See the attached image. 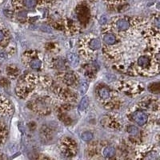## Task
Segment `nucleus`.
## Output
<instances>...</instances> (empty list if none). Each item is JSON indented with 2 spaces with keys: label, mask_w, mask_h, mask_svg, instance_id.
<instances>
[{
  "label": "nucleus",
  "mask_w": 160,
  "mask_h": 160,
  "mask_svg": "<svg viewBox=\"0 0 160 160\" xmlns=\"http://www.w3.org/2000/svg\"><path fill=\"white\" fill-rule=\"evenodd\" d=\"M149 63L150 59L147 56H141V57L139 58V59H138V64H139L140 67H147V66H148Z\"/></svg>",
  "instance_id": "6e6552de"
},
{
  "label": "nucleus",
  "mask_w": 160,
  "mask_h": 160,
  "mask_svg": "<svg viewBox=\"0 0 160 160\" xmlns=\"http://www.w3.org/2000/svg\"><path fill=\"white\" fill-rule=\"evenodd\" d=\"M81 139L85 142L91 141V139H93V135H92L91 132L86 131V132H83V133L81 135Z\"/></svg>",
  "instance_id": "9d476101"
},
{
  "label": "nucleus",
  "mask_w": 160,
  "mask_h": 160,
  "mask_svg": "<svg viewBox=\"0 0 160 160\" xmlns=\"http://www.w3.org/2000/svg\"><path fill=\"white\" fill-rule=\"evenodd\" d=\"M41 65H42L41 61L38 59H32L31 63H30V66H31V67L33 68V69H39V68H40V67H41Z\"/></svg>",
  "instance_id": "9b49d317"
},
{
  "label": "nucleus",
  "mask_w": 160,
  "mask_h": 160,
  "mask_svg": "<svg viewBox=\"0 0 160 160\" xmlns=\"http://www.w3.org/2000/svg\"><path fill=\"white\" fill-rule=\"evenodd\" d=\"M24 4L27 8L35 7L36 5V0H24Z\"/></svg>",
  "instance_id": "ddd939ff"
},
{
  "label": "nucleus",
  "mask_w": 160,
  "mask_h": 160,
  "mask_svg": "<svg viewBox=\"0 0 160 160\" xmlns=\"http://www.w3.org/2000/svg\"><path fill=\"white\" fill-rule=\"evenodd\" d=\"M127 132L129 134H131L132 135H137L138 132H139V129L135 127V126H130L127 129Z\"/></svg>",
  "instance_id": "2eb2a0df"
},
{
  "label": "nucleus",
  "mask_w": 160,
  "mask_h": 160,
  "mask_svg": "<svg viewBox=\"0 0 160 160\" xmlns=\"http://www.w3.org/2000/svg\"><path fill=\"white\" fill-rule=\"evenodd\" d=\"M103 40L107 45H113L116 42V38L115 35H111V34H107V35H104Z\"/></svg>",
  "instance_id": "20e7f679"
},
{
  "label": "nucleus",
  "mask_w": 160,
  "mask_h": 160,
  "mask_svg": "<svg viewBox=\"0 0 160 160\" xmlns=\"http://www.w3.org/2000/svg\"><path fill=\"white\" fill-rule=\"evenodd\" d=\"M6 59V55L4 54H0V63H2Z\"/></svg>",
  "instance_id": "a211bd4d"
},
{
  "label": "nucleus",
  "mask_w": 160,
  "mask_h": 160,
  "mask_svg": "<svg viewBox=\"0 0 160 160\" xmlns=\"http://www.w3.org/2000/svg\"><path fill=\"white\" fill-rule=\"evenodd\" d=\"M3 38H4V35H3V32L0 31V41H2L3 39Z\"/></svg>",
  "instance_id": "6ab92c4d"
},
{
  "label": "nucleus",
  "mask_w": 160,
  "mask_h": 160,
  "mask_svg": "<svg viewBox=\"0 0 160 160\" xmlns=\"http://www.w3.org/2000/svg\"><path fill=\"white\" fill-rule=\"evenodd\" d=\"M100 47H101V43H100L99 39H93L91 40V42H90V48L91 49H92L94 51H96V50H99Z\"/></svg>",
  "instance_id": "0eeeda50"
},
{
  "label": "nucleus",
  "mask_w": 160,
  "mask_h": 160,
  "mask_svg": "<svg viewBox=\"0 0 160 160\" xmlns=\"http://www.w3.org/2000/svg\"><path fill=\"white\" fill-rule=\"evenodd\" d=\"M63 80L65 83H67V84H72L73 82H74V76L71 74H66V75H64V78Z\"/></svg>",
  "instance_id": "f8f14e48"
},
{
  "label": "nucleus",
  "mask_w": 160,
  "mask_h": 160,
  "mask_svg": "<svg viewBox=\"0 0 160 160\" xmlns=\"http://www.w3.org/2000/svg\"><path fill=\"white\" fill-rule=\"evenodd\" d=\"M41 30L44 32H47V33H51V28L47 25H42L41 26Z\"/></svg>",
  "instance_id": "dca6fc26"
},
{
  "label": "nucleus",
  "mask_w": 160,
  "mask_h": 160,
  "mask_svg": "<svg viewBox=\"0 0 160 160\" xmlns=\"http://www.w3.org/2000/svg\"><path fill=\"white\" fill-rule=\"evenodd\" d=\"M115 150L113 147H107L103 150V155L105 158H111L113 155H115Z\"/></svg>",
  "instance_id": "39448f33"
},
{
  "label": "nucleus",
  "mask_w": 160,
  "mask_h": 160,
  "mask_svg": "<svg viewBox=\"0 0 160 160\" xmlns=\"http://www.w3.org/2000/svg\"><path fill=\"white\" fill-rule=\"evenodd\" d=\"M87 89H88V84L87 82H83V83L80 84L79 90L80 93L82 94V95L85 94L86 92H87Z\"/></svg>",
  "instance_id": "4468645a"
},
{
  "label": "nucleus",
  "mask_w": 160,
  "mask_h": 160,
  "mask_svg": "<svg viewBox=\"0 0 160 160\" xmlns=\"http://www.w3.org/2000/svg\"><path fill=\"white\" fill-rule=\"evenodd\" d=\"M116 25H117L118 29L121 31H126V30H127L129 28V23L126 19H120L117 22Z\"/></svg>",
  "instance_id": "7ed1b4c3"
},
{
  "label": "nucleus",
  "mask_w": 160,
  "mask_h": 160,
  "mask_svg": "<svg viewBox=\"0 0 160 160\" xmlns=\"http://www.w3.org/2000/svg\"><path fill=\"white\" fill-rule=\"evenodd\" d=\"M99 95L103 99H108L111 95L110 91L106 88H101L100 90H99Z\"/></svg>",
  "instance_id": "1a4fd4ad"
},
{
  "label": "nucleus",
  "mask_w": 160,
  "mask_h": 160,
  "mask_svg": "<svg viewBox=\"0 0 160 160\" xmlns=\"http://www.w3.org/2000/svg\"><path fill=\"white\" fill-rule=\"evenodd\" d=\"M67 59L69 60L70 63L72 67H77L79 64V59L78 58L77 55H75V54H68L67 55Z\"/></svg>",
  "instance_id": "f03ea898"
},
{
  "label": "nucleus",
  "mask_w": 160,
  "mask_h": 160,
  "mask_svg": "<svg viewBox=\"0 0 160 160\" xmlns=\"http://www.w3.org/2000/svg\"><path fill=\"white\" fill-rule=\"evenodd\" d=\"M107 23V16H102L100 19H99V23L101 24V25H105V24Z\"/></svg>",
  "instance_id": "f3484780"
},
{
  "label": "nucleus",
  "mask_w": 160,
  "mask_h": 160,
  "mask_svg": "<svg viewBox=\"0 0 160 160\" xmlns=\"http://www.w3.org/2000/svg\"><path fill=\"white\" fill-rule=\"evenodd\" d=\"M88 105H89V99H88V97H83L82 100L80 101L79 104V107H78L79 111H83L85 109H87Z\"/></svg>",
  "instance_id": "423d86ee"
},
{
  "label": "nucleus",
  "mask_w": 160,
  "mask_h": 160,
  "mask_svg": "<svg viewBox=\"0 0 160 160\" xmlns=\"http://www.w3.org/2000/svg\"><path fill=\"white\" fill-rule=\"evenodd\" d=\"M134 119L139 125L143 126L147 122V115L143 111L135 112L133 115Z\"/></svg>",
  "instance_id": "f257e3e1"
}]
</instances>
